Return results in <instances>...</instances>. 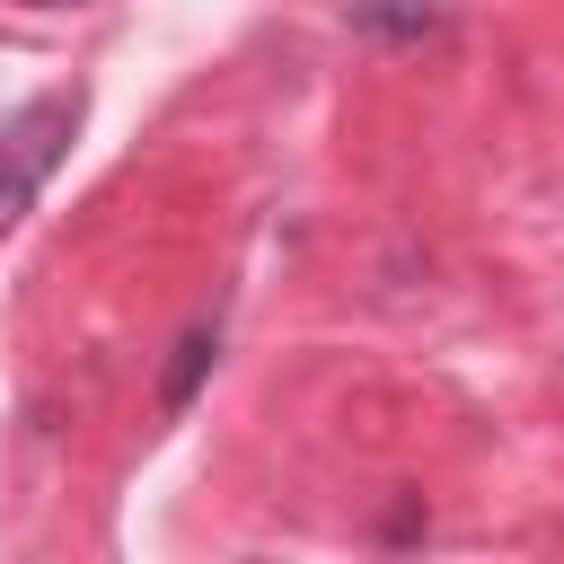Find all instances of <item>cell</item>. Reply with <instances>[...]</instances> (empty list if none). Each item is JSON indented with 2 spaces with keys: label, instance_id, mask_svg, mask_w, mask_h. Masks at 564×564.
I'll use <instances>...</instances> for the list:
<instances>
[{
  "label": "cell",
  "instance_id": "obj_1",
  "mask_svg": "<svg viewBox=\"0 0 564 564\" xmlns=\"http://www.w3.org/2000/svg\"><path fill=\"white\" fill-rule=\"evenodd\" d=\"M79 115H88V88H44L26 97L9 123H0V229H18L44 194V176L70 159L79 141Z\"/></svg>",
  "mask_w": 564,
  "mask_h": 564
},
{
  "label": "cell",
  "instance_id": "obj_2",
  "mask_svg": "<svg viewBox=\"0 0 564 564\" xmlns=\"http://www.w3.org/2000/svg\"><path fill=\"white\" fill-rule=\"evenodd\" d=\"M344 18H352V35H370V44H441V35H449V9H441V0H352Z\"/></svg>",
  "mask_w": 564,
  "mask_h": 564
},
{
  "label": "cell",
  "instance_id": "obj_3",
  "mask_svg": "<svg viewBox=\"0 0 564 564\" xmlns=\"http://www.w3.org/2000/svg\"><path fill=\"white\" fill-rule=\"evenodd\" d=\"M212 361H220V317H194V326L176 335L167 370H159V414H167V423H176V414L194 405V388L212 379Z\"/></svg>",
  "mask_w": 564,
  "mask_h": 564
},
{
  "label": "cell",
  "instance_id": "obj_4",
  "mask_svg": "<svg viewBox=\"0 0 564 564\" xmlns=\"http://www.w3.org/2000/svg\"><path fill=\"white\" fill-rule=\"evenodd\" d=\"M26 9H79V0H26Z\"/></svg>",
  "mask_w": 564,
  "mask_h": 564
}]
</instances>
